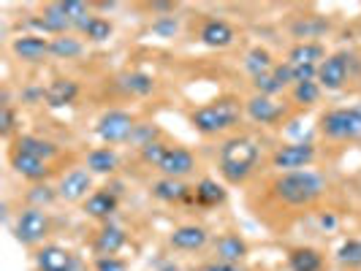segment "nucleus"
Wrapping results in <instances>:
<instances>
[{
    "label": "nucleus",
    "instance_id": "nucleus-1",
    "mask_svg": "<svg viewBox=\"0 0 361 271\" xmlns=\"http://www.w3.org/2000/svg\"><path fill=\"white\" fill-rule=\"evenodd\" d=\"M261 158V146L247 136H231L220 144V158L217 168L223 174V179L228 184H242L253 174L255 163Z\"/></svg>",
    "mask_w": 361,
    "mask_h": 271
},
{
    "label": "nucleus",
    "instance_id": "nucleus-2",
    "mask_svg": "<svg viewBox=\"0 0 361 271\" xmlns=\"http://www.w3.org/2000/svg\"><path fill=\"white\" fill-rule=\"evenodd\" d=\"M326 193V179L315 171H288L274 179V196L288 206H312Z\"/></svg>",
    "mask_w": 361,
    "mask_h": 271
},
{
    "label": "nucleus",
    "instance_id": "nucleus-3",
    "mask_svg": "<svg viewBox=\"0 0 361 271\" xmlns=\"http://www.w3.org/2000/svg\"><path fill=\"white\" fill-rule=\"evenodd\" d=\"M245 106L236 101V98H217L207 106L196 108L190 114V125L199 130L201 136H217V133H226L239 122Z\"/></svg>",
    "mask_w": 361,
    "mask_h": 271
},
{
    "label": "nucleus",
    "instance_id": "nucleus-4",
    "mask_svg": "<svg viewBox=\"0 0 361 271\" xmlns=\"http://www.w3.org/2000/svg\"><path fill=\"white\" fill-rule=\"evenodd\" d=\"M321 133L331 141H350L361 136V106L329 108L321 117Z\"/></svg>",
    "mask_w": 361,
    "mask_h": 271
},
{
    "label": "nucleus",
    "instance_id": "nucleus-5",
    "mask_svg": "<svg viewBox=\"0 0 361 271\" xmlns=\"http://www.w3.org/2000/svg\"><path fill=\"white\" fill-rule=\"evenodd\" d=\"M136 125H139V122L133 120V114H128L123 108H109L106 114H101V120H98V125H95V136L106 146L126 144V141L133 139Z\"/></svg>",
    "mask_w": 361,
    "mask_h": 271
},
{
    "label": "nucleus",
    "instance_id": "nucleus-6",
    "mask_svg": "<svg viewBox=\"0 0 361 271\" xmlns=\"http://www.w3.org/2000/svg\"><path fill=\"white\" fill-rule=\"evenodd\" d=\"M49 234V215L44 209H36V206H27L22 209L14 222V236H17L19 244L25 247H36L41 244Z\"/></svg>",
    "mask_w": 361,
    "mask_h": 271
},
{
    "label": "nucleus",
    "instance_id": "nucleus-7",
    "mask_svg": "<svg viewBox=\"0 0 361 271\" xmlns=\"http://www.w3.org/2000/svg\"><path fill=\"white\" fill-rule=\"evenodd\" d=\"M312 160H315V144H310V141L283 144L271 152V168H280L283 174H288V171H305Z\"/></svg>",
    "mask_w": 361,
    "mask_h": 271
},
{
    "label": "nucleus",
    "instance_id": "nucleus-8",
    "mask_svg": "<svg viewBox=\"0 0 361 271\" xmlns=\"http://www.w3.org/2000/svg\"><path fill=\"white\" fill-rule=\"evenodd\" d=\"M348 73H350V57L345 52L329 54L324 63L318 65V84L321 90L337 92L348 84Z\"/></svg>",
    "mask_w": 361,
    "mask_h": 271
},
{
    "label": "nucleus",
    "instance_id": "nucleus-9",
    "mask_svg": "<svg viewBox=\"0 0 361 271\" xmlns=\"http://www.w3.org/2000/svg\"><path fill=\"white\" fill-rule=\"evenodd\" d=\"M92 190V174L85 171V168H73L68 174L60 177V184H57V198L68 201H82V198H90L87 193Z\"/></svg>",
    "mask_w": 361,
    "mask_h": 271
},
{
    "label": "nucleus",
    "instance_id": "nucleus-10",
    "mask_svg": "<svg viewBox=\"0 0 361 271\" xmlns=\"http://www.w3.org/2000/svg\"><path fill=\"white\" fill-rule=\"evenodd\" d=\"M245 114L258 125H274L286 117V106L277 103L274 98H267V95H253L245 101Z\"/></svg>",
    "mask_w": 361,
    "mask_h": 271
},
{
    "label": "nucleus",
    "instance_id": "nucleus-11",
    "mask_svg": "<svg viewBox=\"0 0 361 271\" xmlns=\"http://www.w3.org/2000/svg\"><path fill=\"white\" fill-rule=\"evenodd\" d=\"M193 168H196V155L190 149H185V146H169L166 158L158 165V171H161L163 177H169V179H182Z\"/></svg>",
    "mask_w": 361,
    "mask_h": 271
},
{
    "label": "nucleus",
    "instance_id": "nucleus-12",
    "mask_svg": "<svg viewBox=\"0 0 361 271\" xmlns=\"http://www.w3.org/2000/svg\"><path fill=\"white\" fill-rule=\"evenodd\" d=\"M199 38L204 46H212V49H226V46H231L234 44V27L226 22V19H207L204 25H201L199 30Z\"/></svg>",
    "mask_w": 361,
    "mask_h": 271
},
{
    "label": "nucleus",
    "instance_id": "nucleus-13",
    "mask_svg": "<svg viewBox=\"0 0 361 271\" xmlns=\"http://www.w3.org/2000/svg\"><path fill=\"white\" fill-rule=\"evenodd\" d=\"M207 241H209V234H207V228H201V225H180V228H174L171 236H169V244H171L174 250H182V253L204 250Z\"/></svg>",
    "mask_w": 361,
    "mask_h": 271
},
{
    "label": "nucleus",
    "instance_id": "nucleus-14",
    "mask_svg": "<svg viewBox=\"0 0 361 271\" xmlns=\"http://www.w3.org/2000/svg\"><path fill=\"white\" fill-rule=\"evenodd\" d=\"M49 46H52V41H47L44 36H38V33H25V36L14 38L11 52L17 54L19 60H25V63H38V60H44L47 54H52Z\"/></svg>",
    "mask_w": 361,
    "mask_h": 271
},
{
    "label": "nucleus",
    "instance_id": "nucleus-15",
    "mask_svg": "<svg viewBox=\"0 0 361 271\" xmlns=\"http://www.w3.org/2000/svg\"><path fill=\"white\" fill-rule=\"evenodd\" d=\"M79 260L73 258L66 247L60 244H47L36 253V266L38 271H71Z\"/></svg>",
    "mask_w": 361,
    "mask_h": 271
},
{
    "label": "nucleus",
    "instance_id": "nucleus-16",
    "mask_svg": "<svg viewBox=\"0 0 361 271\" xmlns=\"http://www.w3.org/2000/svg\"><path fill=\"white\" fill-rule=\"evenodd\" d=\"M126 241H128L126 231L117 228V225H111V222H106V225L98 231V236H95L92 250L98 253V258H111V255H117L126 247Z\"/></svg>",
    "mask_w": 361,
    "mask_h": 271
},
{
    "label": "nucleus",
    "instance_id": "nucleus-17",
    "mask_svg": "<svg viewBox=\"0 0 361 271\" xmlns=\"http://www.w3.org/2000/svg\"><path fill=\"white\" fill-rule=\"evenodd\" d=\"M76 98H79V84H76L73 79H68V76L54 79V82H49V87L44 90V101H47L52 108L68 106V103H73Z\"/></svg>",
    "mask_w": 361,
    "mask_h": 271
},
{
    "label": "nucleus",
    "instance_id": "nucleus-18",
    "mask_svg": "<svg viewBox=\"0 0 361 271\" xmlns=\"http://www.w3.org/2000/svg\"><path fill=\"white\" fill-rule=\"evenodd\" d=\"M326 57V46L321 41H299V44H293L288 52V60L290 65H321Z\"/></svg>",
    "mask_w": 361,
    "mask_h": 271
},
{
    "label": "nucleus",
    "instance_id": "nucleus-19",
    "mask_svg": "<svg viewBox=\"0 0 361 271\" xmlns=\"http://www.w3.org/2000/svg\"><path fill=\"white\" fill-rule=\"evenodd\" d=\"M152 196L163 203H180V201H196V193L185 184L182 179H169V177H163L152 184Z\"/></svg>",
    "mask_w": 361,
    "mask_h": 271
},
{
    "label": "nucleus",
    "instance_id": "nucleus-20",
    "mask_svg": "<svg viewBox=\"0 0 361 271\" xmlns=\"http://www.w3.org/2000/svg\"><path fill=\"white\" fill-rule=\"evenodd\" d=\"M215 255L220 263H234V266H239L247 258V241L236 234L220 236L215 244Z\"/></svg>",
    "mask_w": 361,
    "mask_h": 271
},
{
    "label": "nucleus",
    "instance_id": "nucleus-21",
    "mask_svg": "<svg viewBox=\"0 0 361 271\" xmlns=\"http://www.w3.org/2000/svg\"><path fill=\"white\" fill-rule=\"evenodd\" d=\"M14 152L19 155H30V158H38V160H52L57 158V144L47 141V139H38V136H19L14 141Z\"/></svg>",
    "mask_w": 361,
    "mask_h": 271
},
{
    "label": "nucleus",
    "instance_id": "nucleus-22",
    "mask_svg": "<svg viewBox=\"0 0 361 271\" xmlns=\"http://www.w3.org/2000/svg\"><path fill=\"white\" fill-rule=\"evenodd\" d=\"M11 168L17 171L22 179L30 182H41L49 177L47 160H38V158H30V155H19V152H11Z\"/></svg>",
    "mask_w": 361,
    "mask_h": 271
},
{
    "label": "nucleus",
    "instance_id": "nucleus-23",
    "mask_svg": "<svg viewBox=\"0 0 361 271\" xmlns=\"http://www.w3.org/2000/svg\"><path fill=\"white\" fill-rule=\"evenodd\" d=\"M85 212L95 220H109L117 212V193L114 190H95L90 198L85 201Z\"/></svg>",
    "mask_w": 361,
    "mask_h": 271
},
{
    "label": "nucleus",
    "instance_id": "nucleus-24",
    "mask_svg": "<svg viewBox=\"0 0 361 271\" xmlns=\"http://www.w3.org/2000/svg\"><path fill=\"white\" fill-rule=\"evenodd\" d=\"M117 163H120V158H117L114 146H98V149H92L90 155H87V171L106 177V174H114Z\"/></svg>",
    "mask_w": 361,
    "mask_h": 271
},
{
    "label": "nucleus",
    "instance_id": "nucleus-25",
    "mask_svg": "<svg viewBox=\"0 0 361 271\" xmlns=\"http://www.w3.org/2000/svg\"><path fill=\"white\" fill-rule=\"evenodd\" d=\"M290 271H321L324 269V258L312 247H296L288 253Z\"/></svg>",
    "mask_w": 361,
    "mask_h": 271
},
{
    "label": "nucleus",
    "instance_id": "nucleus-26",
    "mask_svg": "<svg viewBox=\"0 0 361 271\" xmlns=\"http://www.w3.org/2000/svg\"><path fill=\"white\" fill-rule=\"evenodd\" d=\"M117 84H120L128 95H136V98H145V95H149V92L155 90V79H152L149 73H142V71L123 73V76L117 79Z\"/></svg>",
    "mask_w": 361,
    "mask_h": 271
},
{
    "label": "nucleus",
    "instance_id": "nucleus-27",
    "mask_svg": "<svg viewBox=\"0 0 361 271\" xmlns=\"http://www.w3.org/2000/svg\"><path fill=\"white\" fill-rule=\"evenodd\" d=\"M329 30V22L321 17H302L299 22H293V27H290V33L299 38V41H315V38H321Z\"/></svg>",
    "mask_w": 361,
    "mask_h": 271
},
{
    "label": "nucleus",
    "instance_id": "nucleus-28",
    "mask_svg": "<svg viewBox=\"0 0 361 271\" xmlns=\"http://www.w3.org/2000/svg\"><path fill=\"white\" fill-rule=\"evenodd\" d=\"M245 71L250 73V76H264V73H271L274 71V60H271V54L264 49V46H253L250 52L245 54Z\"/></svg>",
    "mask_w": 361,
    "mask_h": 271
},
{
    "label": "nucleus",
    "instance_id": "nucleus-29",
    "mask_svg": "<svg viewBox=\"0 0 361 271\" xmlns=\"http://www.w3.org/2000/svg\"><path fill=\"white\" fill-rule=\"evenodd\" d=\"M193 193H196V203L199 206H217V203L226 201V190L215 179H201Z\"/></svg>",
    "mask_w": 361,
    "mask_h": 271
},
{
    "label": "nucleus",
    "instance_id": "nucleus-30",
    "mask_svg": "<svg viewBox=\"0 0 361 271\" xmlns=\"http://www.w3.org/2000/svg\"><path fill=\"white\" fill-rule=\"evenodd\" d=\"M52 57H60V60H73L85 52V44L73 36H57L52 38V46H49Z\"/></svg>",
    "mask_w": 361,
    "mask_h": 271
},
{
    "label": "nucleus",
    "instance_id": "nucleus-31",
    "mask_svg": "<svg viewBox=\"0 0 361 271\" xmlns=\"http://www.w3.org/2000/svg\"><path fill=\"white\" fill-rule=\"evenodd\" d=\"M63 6H66V14H68V19H71L73 30H85V25L92 19L90 14V6L85 3V0H63Z\"/></svg>",
    "mask_w": 361,
    "mask_h": 271
},
{
    "label": "nucleus",
    "instance_id": "nucleus-32",
    "mask_svg": "<svg viewBox=\"0 0 361 271\" xmlns=\"http://www.w3.org/2000/svg\"><path fill=\"white\" fill-rule=\"evenodd\" d=\"M337 260L348 269H359L361 266V239H348L337 250Z\"/></svg>",
    "mask_w": 361,
    "mask_h": 271
},
{
    "label": "nucleus",
    "instance_id": "nucleus-33",
    "mask_svg": "<svg viewBox=\"0 0 361 271\" xmlns=\"http://www.w3.org/2000/svg\"><path fill=\"white\" fill-rule=\"evenodd\" d=\"M111 22L104 17H92L87 25H85V30H82V36L87 38V41H95V44H101V41H109L111 38Z\"/></svg>",
    "mask_w": 361,
    "mask_h": 271
},
{
    "label": "nucleus",
    "instance_id": "nucleus-34",
    "mask_svg": "<svg viewBox=\"0 0 361 271\" xmlns=\"http://www.w3.org/2000/svg\"><path fill=\"white\" fill-rule=\"evenodd\" d=\"M321 98V84L318 82H302V84H293V101L299 106H312L318 103Z\"/></svg>",
    "mask_w": 361,
    "mask_h": 271
},
{
    "label": "nucleus",
    "instance_id": "nucleus-35",
    "mask_svg": "<svg viewBox=\"0 0 361 271\" xmlns=\"http://www.w3.org/2000/svg\"><path fill=\"white\" fill-rule=\"evenodd\" d=\"M54 198H57V190L47 187V184H36L33 190H27V201H30V206H36V209L49 206Z\"/></svg>",
    "mask_w": 361,
    "mask_h": 271
},
{
    "label": "nucleus",
    "instance_id": "nucleus-36",
    "mask_svg": "<svg viewBox=\"0 0 361 271\" xmlns=\"http://www.w3.org/2000/svg\"><path fill=\"white\" fill-rule=\"evenodd\" d=\"M166 152H169V144L166 141H152V144L142 146V160L147 163V165H161V160L166 158Z\"/></svg>",
    "mask_w": 361,
    "mask_h": 271
},
{
    "label": "nucleus",
    "instance_id": "nucleus-37",
    "mask_svg": "<svg viewBox=\"0 0 361 271\" xmlns=\"http://www.w3.org/2000/svg\"><path fill=\"white\" fill-rule=\"evenodd\" d=\"M253 90H255V95L274 98L277 92H283V87L277 84V79H274L271 73H264V76H255V79H253Z\"/></svg>",
    "mask_w": 361,
    "mask_h": 271
},
{
    "label": "nucleus",
    "instance_id": "nucleus-38",
    "mask_svg": "<svg viewBox=\"0 0 361 271\" xmlns=\"http://www.w3.org/2000/svg\"><path fill=\"white\" fill-rule=\"evenodd\" d=\"M130 141L139 144V149H142V146L152 144V141H161V130H158V125H136Z\"/></svg>",
    "mask_w": 361,
    "mask_h": 271
},
{
    "label": "nucleus",
    "instance_id": "nucleus-39",
    "mask_svg": "<svg viewBox=\"0 0 361 271\" xmlns=\"http://www.w3.org/2000/svg\"><path fill=\"white\" fill-rule=\"evenodd\" d=\"M177 30H180V22L174 17H161L152 22V33L161 38H174L177 36Z\"/></svg>",
    "mask_w": 361,
    "mask_h": 271
},
{
    "label": "nucleus",
    "instance_id": "nucleus-40",
    "mask_svg": "<svg viewBox=\"0 0 361 271\" xmlns=\"http://www.w3.org/2000/svg\"><path fill=\"white\" fill-rule=\"evenodd\" d=\"M14 125H17V114H14V108H11V103H3V108H0V136H11V130H14Z\"/></svg>",
    "mask_w": 361,
    "mask_h": 271
},
{
    "label": "nucleus",
    "instance_id": "nucleus-41",
    "mask_svg": "<svg viewBox=\"0 0 361 271\" xmlns=\"http://www.w3.org/2000/svg\"><path fill=\"white\" fill-rule=\"evenodd\" d=\"M290 68H293V84L318 82V65H290Z\"/></svg>",
    "mask_w": 361,
    "mask_h": 271
},
{
    "label": "nucleus",
    "instance_id": "nucleus-42",
    "mask_svg": "<svg viewBox=\"0 0 361 271\" xmlns=\"http://www.w3.org/2000/svg\"><path fill=\"white\" fill-rule=\"evenodd\" d=\"M271 76L277 79V84L286 90L288 84H293V68H290V63H277L274 65V71H271Z\"/></svg>",
    "mask_w": 361,
    "mask_h": 271
},
{
    "label": "nucleus",
    "instance_id": "nucleus-43",
    "mask_svg": "<svg viewBox=\"0 0 361 271\" xmlns=\"http://www.w3.org/2000/svg\"><path fill=\"white\" fill-rule=\"evenodd\" d=\"M95 271H128V263L120 258H98L95 260Z\"/></svg>",
    "mask_w": 361,
    "mask_h": 271
},
{
    "label": "nucleus",
    "instance_id": "nucleus-44",
    "mask_svg": "<svg viewBox=\"0 0 361 271\" xmlns=\"http://www.w3.org/2000/svg\"><path fill=\"white\" fill-rule=\"evenodd\" d=\"M201 271H242V269L234 266V263H220V260H215V263H207Z\"/></svg>",
    "mask_w": 361,
    "mask_h": 271
},
{
    "label": "nucleus",
    "instance_id": "nucleus-45",
    "mask_svg": "<svg viewBox=\"0 0 361 271\" xmlns=\"http://www.w3.org/2000/svg\"><path fill=\"white\" fill-rule=\"evenodd\" d=\"M321 225H324V228H329V231H331V228L337 225V217H334V215H321Z\"/></svg>",
    "mask_w": 361,
    "mask_h": 271
},
{
    "label": "nucleus",
    "instance_id": "nucleus-46",
    "mask_svg": "<svg viewBox=\"0 0 361 271\" xmlns=\"http://www.w3.org/2000/svg\"><path fill=\"white\" fill-rule=\"evenodd\" d=\"M152 11H163V14H169V11H174V3H152Z\"/></svg>",
    "mask_w": 361,
    "mask_h": 271
},
{
    "label": "nucleus",
    "instance_id": "nucleus-47",
    "mask_svg": "<svg viewBox=\"0 0 361 271\" xmlns=\"http://www.w3.org/2000/svg\"><path fill=\"white\" fill-rule=\"evenodd\" d=\"M92 6H95V8H101V11H111V8H114V6H117V3H111V0H101V3H92Z\"/></svg>",
    "mask_w": 361,
    "mask_h": 271
},
{
    "label": "nucleus",
    "instance_id": "nucleus-48",
    "mask_svg": "<svg viewBox=\"0 0 361 271\" xmlns=\"http://www.w3.org/2000/svg\"><path fill=\"white\" fill-rule=\"evenodd\" d=\"M71 271H82V263H76V266H73Z\"/></svg>",
    "mask_w": 361,
    "mask_h": 271
}]
</instances>
